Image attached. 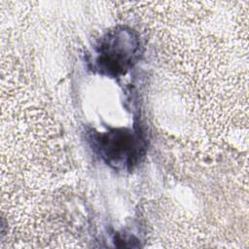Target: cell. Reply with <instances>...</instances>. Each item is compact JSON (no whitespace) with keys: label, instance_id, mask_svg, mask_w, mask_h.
I'll return each instance as SVG.
<instances>
[{"label":"cell","instance_id":"1","mask_svg":"<svg viewBox=\"0 0 249 249\" xmlns=\"http://www.w3.org/2000/svg\"><path fill=\"white\" fill-rule=\"evenodd\" d=\"M138 34L127 26L106 32L93 48L90 69L100 75L119 78L129 71L142 55Z\"/></svg>","mask_w":249,"mask_h":249},{"label":"cell","instance_id":"2","mask_svg":"<svg viewBox=\"0 0 249 249\" xmlns=\"http://www.w3.org/2000/svg\"><path fill=\"white\" fill-rule=\"evenodd\" d=\"M88 142L101 160L117 170H132L143 160L147 151V142L140 128L91 130L88 133Z\"/></svg>","mask_w":249,"mask_h":249}]
</instances>
